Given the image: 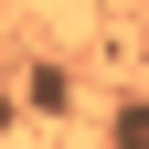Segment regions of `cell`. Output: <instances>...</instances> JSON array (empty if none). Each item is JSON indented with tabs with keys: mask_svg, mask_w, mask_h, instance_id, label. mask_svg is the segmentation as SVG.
Wrapping results in <instances>:
<instances>
[{
	"mask_svg": "<svg viewBox=\"0 0 149 149\" xmlns=\"http://www.w3.org/2000/svg\"><path fill=\"white\" fill-rule=\"evenodd\" d=\"M107 139H117V149H149V96H128L117 117H107Z\"/></svg>",
	"mask_w": 149,
	"mask_h": 149,
	"instance_id": "obj_1",
	"label": "cell"
},
{
	"mask_svg": "<svg viewBox=\"0 0 149 149\" xmlns=\"http://www.w3.org/2000/svg\"><path fill=\"white\" fill-rule=\"evenodd\" d=\"M11 128H22V96H11V85H0V139H11Z\"/></svg>",
	"mask_w": 149,
	"mask_h": 149,
	"instance_id": "obj_2",
	"label": "cell"
}]
</instances>
